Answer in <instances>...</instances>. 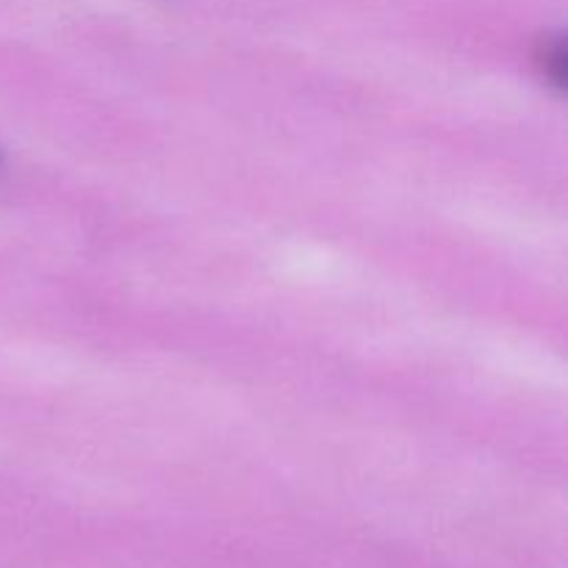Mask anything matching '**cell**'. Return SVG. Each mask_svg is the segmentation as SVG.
Returning a JSON list of instances; mask_svg holds the SVG:
<instances>
[{
  "instance_id": "6da1fadb",
  "label": "cell",
  "mask_w": 568,
  "mask_h": 568,
  "mask_svg": "<svg viewBox=\"0 0 568 568\" xmlns=\"http://www.w3.org/2000/svg\"><path fill=\"white\" fill-rule=\"evenodd\" d=\"M536 61L541 67L544 78L552 81L555 87H564L566 81V42L560 33H547L541 37L536 50Z\"/></svg>"
}]
</instances>
